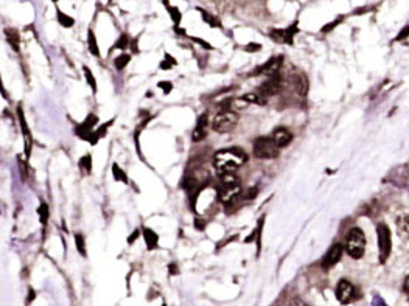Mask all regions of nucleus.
<instances>
[{
    "instance_id": "c756f323",
    "label": "nucleus",
    "mask_w": 409,
    "mask_h": 306,
    "mask_svg": "<svg viewBox=\"0 0 409 306\" xmlns=\"http://www.w3.org/2000/svg\"><path fill=\"white\" fill-rule=\"evenodd\" d=\"M138 235H140V232H138V230H136V232L133 233V236H131V238H128V243H134V239H136Z\"/></svg>"
},
{
    "instance_id": "aec40b11",
    "label": "nucleus",
    "mask_w": 409,
    "mask_h": 306,
    "mask_svg": "<svg viewBox=\"0 0 409 306\" xmlns=\"http://www.w3.org/2000/svg\"><path fill=\"white\" fill-rule=\"evenodd\" d=\"M112 173H114V177H116V181H123V182H128V177H126V174L120 170L119 165H114V167H112Z\"/></svg>"
},
{
    "instance_id": "f8f14e48",
    "label": "nucleus",
    "mask_w": 409,
    "mask_h": 306,
    "mask_svg": "<svg viewBox=\"0 0 409 306\" xmlns=\"http://www.w3.org/2000/svg\"><path fill=\"white\" fill-rule=\"evenodd\" d=\"M297 31L296 25L291 28H286V30H273L271 31V37L274 41H278V42H286V44H291L292 42V36L294 33Z\"/></svg>"
},
{
    "instance_id": "b1692460",
    "label": "nucleus",
    "mask_w": 409,
    "mask_h": 306,
    "mask_svg": "<svg viewBox=\"0 0 409 306\" xmlns=\"http://www.w3.org/2000/svg\"><path fill=\"white\" fill-rule=\"evenodd\" d=\"M39 218H41V222L45 225L47 224V219H48V207L45 205V204H41V207H39Z\"/></svg>"
},
{
    "instance_id": "39448f33",
    "label": "nucleus",
    "mask_w": 409,
    "mask_h": 306,
    "mask_svg": "<svg viewBox=\"0 0 409 306\" xmlns=\"http://www.w3.org/2000/svg\"><path fill=\"white\" fill-rule=\"evenodd\" d=\"M238 123V113L232 110H221L220 113H216L215 118L212 120V129L215 132H231Z\"/></svg>"
},
{
    "instance_id": "2eb2a0df",
    "label": "nucleus",
    "mask_w": 409,
    "mask_h": 306,
    "mask_svg": "<svg viewBox=\"0 0 409 306\" xmlns=\"http://www.w3.org/2000/svg\"><path fill=\"white\" fill-rule=\"evenodd\" d=\"M243 101H246V103H255V104H265L266 103V100L265 97L260 94H246L245 97H241Z\"/></svg>"
},
{
    "instance_id": "6e6552de",
    "label": "nucleus",
    "mask_w": 409,
    "mask_h": 306,
    "mask_svg": "<svg viewBox=\"0 0 409 306\" xmlns=\"http://www.w3.org/2000/svg\"><path fill=\"white\" fill-rule=\"evenodd\" d=\"M342 252H344V246H342V244L336 243V244L331 246V247H330V250L327 252V255L324 257V260H322V267H325V269H328V267L335 266V264L341 260V257H342Z\"/></svg>"
},
{
    "instance_id": "6ab92c4d",
    "label": "nucleus",
    "mask_w": 409,
    "mask_h": 306,
    "mask_svg": "<svg viewBox=\"0 0 409 306\" xmlns=\"http://www.w3.org/2000/svg\"><path fill=\"white\" fill-rule=\"evenodd\" d=\"M58 22L62 25V27H67V28L73 25V19L69 17V16H66L62 11H58Z\"/></svg>"
},
{
    "instance_id": "f257e3e1",
    "label": "nucleus",
    "mask_w": 409,
    "mask_h": 306,
    "mask_svg": "<svg viewBox=\"0 0 409 306\" xmlns=\"http://www.w3.org/2000/svg\"><path fill=\"white\" fill-rule=\"evenodd\" d=\"M246 160H248V156L245 154V151L232 146V148L220 149L218 152H216L215 157H213V167L218 170L220 174L234 173Z\"/></svg>"
},
{
    "instance_id": "a211bd4d",
    "label": "nucleus",
    "mask_w": 409,
    "mask_h": 306,
    "mask_svg": "<svg viewBox=\"0 0 409 306\" xmlns=\"http://www.w3.org/2000/svg\"><path fill=\"white\" fill-rule=\"evenodd\" d=\"M130 59H131L130 55H122V56H119V58L116 59V62H114V64H116V69H117V70H123V69L128 66V64H130Z\"/></svg>"
},
{
    "instance_id": "cd10ccee",
    "label": "nucleus",
    "mask_w": 409,
    "mask_h": 306,
    "mask_svg": "<svg viewBox=\"0 0 409 306\" xmlns=\"http://www.w3.org/2000/svg\"><path fill=\"white\" fill-rule=\"evenodd\" d=\"M116 47H117V48H126V47H128V37H126L125 34L116 42Z\"/></svg>"
},
{
    "instance_id": "bb28decb",
    "label": "nucleus",
    "mask_w": 409,
    "mask_h": 306,
    "mask_svg": "<svg viewBox=\"0 0 409 306\" xmlns=\"http://www.w3.org/2000/svg\"><path fill=\"white\" fill-rule=\"evenodd\" d=\"M168 11H170L171 19L174 20V23H179V22H181V12L177 11V8H171V6H170V9H168Z\"/></svg>"
},
{
    "instance_id": "f3484780",
    "label": "nucleus",
    "mask_w": 409,
    "mask_h": 306,
    "mask_svg": "<svg viewBox=\"0 0 409 306\" xmlns=\"http://www.w3.org/2000/svg\"><path fill=\"white\" fill-rule=\"evenodd\" d=\"M89 50H91V53L98 56L100 55V50H98V45H97V39H95V34L92 31H89Z\"/></svg>"
},
{
    "instance_id": "5701e85b",
    "label": "nucleus",
    "mask_w": 409,
    "mask_h": 306,
    "mask_svg": "<svg viewBox=\"0 0 409 306\" xmlns=\"http://www.w3.org/2000/svg\"><path fill=\"white\" fill-rule=\"evenodd\" d=\"M199 11H201V14H202V17H204V19H206V20L209 22V25H210V27H221V23H220L218 20H216L215 17H212V16L209 14V12H206V11H202V9H199Z\"/></svg>"
},
{
    "instance_id": "412c9836",
    "label": "nucleus",
    "mask_w": 409,
    "mask_h": 306,
    "mask_svg": "<svg viewBox=\"0 0 409 306\" xmlns=\"http://www.w3.org/2000/svg\"><path fill=\"white\" fill-rule=\"evenodd\" d=\"M83 70H84V75H86V80H87L89 86H91V87H92V91L95 92V91H97V81H95V78H94V75L91 73V70H89L87 67H83Z\"/></svg>"
},
{
    "instance_id": "1a4fd4ad",
    "label": "nucleus",
    "mask_w": 409,
    "mask_h": 306,
    "mask_svg": "<svg viewBox=\"0 0 409 306\" xmlns=\"http://www.w3.org/2000/svg\"><path fill=\"white\" fill-rule=\"evenodd\" d=\"M280 89H282V80H280L278 75H273L270 76V80L260 87V94L263 97H271V95H275Z\"/></svg>"
},
{
    "instance_id": "9d476101",
    "label": "nucleus",
    "mask_w": 409,
    "mask_h": 306,
    "mask_svg": "<svg viewBox=\"0 0 409 306\" xmlns=\"http://www.w3.org/2000/svg\"><path fill=\"white\" fill-rule=\"evenodd\" d=\"M282 62H283V58L282 56H275V58H271L270 61H268L263 67H260L257 72H255V75H259V73H266V75H277L280 67H282Z\"/></svg>"
},
{
    "instance_id": "4be33fe9",
    "label": "nucleus",
    "mask_w": 409,
    "mask_h": 306,
    "mask_svg": "<svg viewBox=\"0 0 409 306\" xmlns=\"http://www.w3.org/2000/svg\"><path fill=\"white\" fill-rule=\"evenodd\" d=\"M75 241H76V249H78V252L83 255V257H86V246H84V238H83V235H76V236H75Z\"/></svg>"
},
{
    "instance_id": "7c9ffc66",
    "label": "nucleus",
    "mask_w": 409,
    "mask_h": 306,
    "mask_svg": "<svg viewBox=\"0 0 409 306\" xmlns=\"http://www.w3.org/2000/svg\"><path fill=\"white\" fill-rule=\"evenodd\" d=\"M408 33H409V27H406V30H403V31L400 33V36L397 37V39H403V37H406V36H408Z\"/></svg>"
},
{
    "instance_id": "a878e982",
    "label": "nucleus",
    "mask_w": 409,
    "mask_h": 306,
    "mask_svg": "<svg viewBox=\"0 0 409 306\" xmlns=\"http://www.w3.org/2000/svg\"><path fill=\"white\" fill-rule=\"evenodd\" d=\"M399 225H400V228H402V230H403L405 233L409 235V214L405 216V218H402V219L399 221Z\"/></svg>"
},
{
    "instance_id": "c85d7f7f",
    "label": "nucleus",
    "mask_w": 409,
    "mask_h": 306,
    "mask_svg": "<svg viewBox=\"0 0 409 306\" xmlns=\"http://www.w3.org/2000/svg\"><path fill=\"white\" fill-rule=\"evenodd\" d=\"M159 86H160L162 89H165V91H167V92H170V91H171V86H170V83H160Z\"/></svg>"
},
{
    "instance_id": "2f4dec72",
    "label": "nucleus",
    "mask_w": 409,
    "mask_h": 306,
    "mask_svg": "<svg viewBox=\"0 0 409 306\" xmlns=\"http://www.w3.org/2000/svg\"><path fill=\"white\" fill-rule=\"evenodd\" d=\"M405 289H406V292H408V294H409V277H408V278L405 280Z\"/></svg>"
},
{
    "instance_id": "20e7f679",
    "label": "nucleus",
    "mask_w": 409,
    "mask_h": 306,
    "mask_svg": "<svg viewBox=\"0 0 409 306\" xmlns=\"http://www.w3.org/2000/svg\"><path fill=\"white\" fill-rule=\"evenodd\" d=\"M254 156L262 160H271L278 156V146L273 137H259L254 142Z\"/></svg>"
},
{
    "instance_id": "0eeeda50",
    "label": "nucleus",
    "mask_w": 409,
    "mask_h": 306,
    "mask_svg": "<svg viewBox=\"0 0 409 306\" xmlns=\"http://www.w3.org/2000/svg\"><path fill=\"white\" fill-rule=\"evenodd\" d=\"M355 286L349 282V280H341L338 288H336V299L341 303H350L355 299Z\"/></svg>"
},
{
    "instance_id": "4468645a",
    "label": "nucleus",
    "mask_w": 409,
    "mask_h": 306,
    "mask_svg": "<svg viewBox=\"0 0 409 306\" xmlns=\"http://www.w3.org/2000/svg\"><path fill=\"white\" fill-rule=\"evenodd\" d=\"M143 238H145V243H146L149 250H152L157 246L159 236L154 230H151V228H143Z\"/></svg>"
},
{
    "instance_id": "f03ea898",
    "label": "nucleus",
    "mask_w": 409,
    "mask_h": 306,
    "mask_svg": "<svg viewBox=\"0 0 409 306\" xmlns=\"http://www.w3.org/2000/svg\"><path fill=\"white\" fill-rule=\"evenodd\" d=\"M221 182L218 185V198L226 205H231V204L240 196L241 191V182L234 173H223L220 174Z\"/></svg>"
},
{
    "instance_id": "dca6fc26",
    "label": "nucleus",
    "mask_w": 409,
    "mask_h": 306,
    "mask_svg": "<svg viewBox=\"0 0 409 306\" xmlns=\"http://www.w3.org/2000/svg\"><path fill=\"white\" fill-rule=\"evenodd\" d=\"M5 33H6V41L11 44L12 48L17 50V48H19V34H17V31H14V30H6Z\"/></svg>"
},
{
    "instance_id": "9b49d317",
    "label": "nucleus",
    "mask_w": 409,
    "mask_h": 306,
    "mask_svg": "<svg viewBox=\"0 0 409 306\" xmlns=\"http://www.w3.org/2000/svg\"><path fill=\"white\" fill-rule=\"evenodd\" d=\"M273 140L277 143L278 148H285L286 145L291 143L292 134L289 129H286V127H277V129H274V132H273Z\"/></svg>"
},
{
    "instance_id": "393cba45",
    "label": "nucleus",
    "mask_w": 409,
    "mask_h": 306,
    "mask_svg": "<svg viewBox=\"0 0 409 306\" xmlns=\"http://www.w3.org/2000/svg\"><path fill=\"white\" fill-rule=\"evenodd\" d=\"M81 167L86 168V173H91L92 171V160H91V156H84L81 159Z\"/></svg>"
},
{
    "instance_id": "423d86ee",
    "label": "nucleus",
    "mask_w": 409,
    "mask_h": 306,
    "mask_svg": "<svg viewBox=\"0 0 409 306\" xmlns=\"http://www.w3.org/2000/svg\"><path fill=\"white\" fill-rule=\"evenodd\" d=\"M378 250L381 263H385L391 253V233L385 224L378 225Z\"/></svg>"
},
{
    "instance_id": "7ed1b4c3",
    "label": "nucleus",
    "mask_w": 409,
    "mask_h": 306,
    "mask_svg": "<svg viewBox=\"0 0 409 306\" xmlns=\"http://www.w3.org/2000/svg\"><path fill=\"white\" fill-rule=\"evenodd\" d=\"M346 247L347 253L350 255L352 258L358 260L361 258L364 255V250H366V236L363 233L361 228H352L347 235V239H346Z\"/></svg>"
},
{
    "instance_id": "ddd939ff",
    "label": "nucleus",
    "mask_w": 409,
    "mask_h": 306,
    "mask_svg": "<svg viewBox=\"0 0 409 306\" xmlns=\"http://www.w3.org/2000/svg\"><path fill=\"white\" fill-rule=\"evenodd\" d=\"M206 127H207V115L204 113V115L199 118L198 121V126L195 127V131H193V135H191V138H193V142H201V140L206 137Z\"/></svg>"
}]
</instances>
